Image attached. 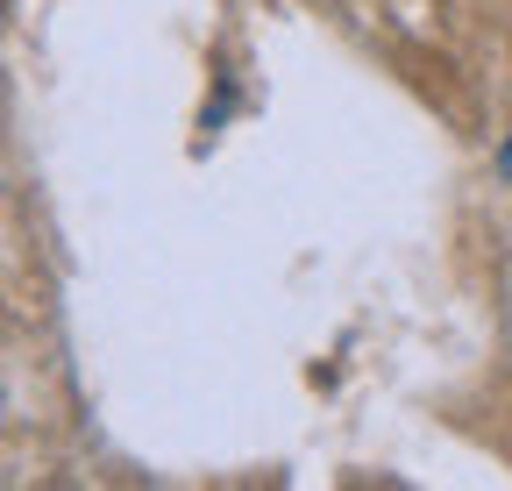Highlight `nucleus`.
I'll return each instance as SVG.
<instances>
[{
	"label": "nucleus",
	"mask_w": 512,
	"mask_h": 491,
	"mask_svg": "<svg viewBox=\"0 0 512 491\" xmlns=\"http://www.w3.org/2000/svg\"><path fill=\"white\" fill-rule=\"evenodd\" d=\"M498 171H505V186H512V136L498 143Z\"/></svg>",
	"instance_id": "obj_1"
}]
</instances>
